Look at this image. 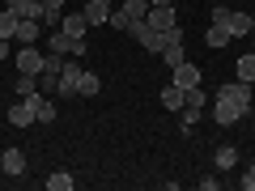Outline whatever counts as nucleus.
<instances>
[{"mask_svg": "<svg viewBox=\"0 0 255 191\" xmlns=\"http://www.w3.org/2000/svg\"><path fill=\"white\" fill-rule=\"evenodd\" d=\"M217 102H230V106L247 110V106H251V81H226L217 90Z\"/></svg>", "mask_w": 255, "mask_h": 191, "instance_id": "f257e3e1", "label": "nucleus"}, {"mask_svg": "<svg viewBox=\"0 0 255 191\" xmlns=\"http://www.w3.org/2000/svg\"><path fill=\"white\" fill-rule=\"evenodd\" d=\"M128 34L136 38V43L145 47V51H153V55H162V34H157V30L149 26V21H132V26H128Z\"/></svg>", "mask_w": 255, "mask_h": 191, "instance_id": "f03ea898", "label": "nucleus"}, {"mask_svg": "<svg viewBox=\"0 0 255 191\" xmlns=\"http://www.w3.org/2000/svg\"><path fill=\"white\" fill-rule=\"evenodd\" d=\"M47 47H51L55 55H85V38H73V34H64V30H51Z\"/></svg>", "mask_w": 255, "mask_h": 191, "instance_id": "7ed1b4c3", "label": "nucleus"}, {"mask_svg": "<svg viewBox=\"0 0 255 191\" xmlns=\"http://www.w3.org/2000/svg\"><path fill=\"white\" fill-rule=\"evenodd\" d=\"M200 64H191V60H183L179 68H170V85H179V90H196L200 85Z\"/></svg>", "mask_w": 255, "mask_h": 191, "instance_id": "20e7f679", "label": "nucleus"}, {"mask_svg": "<svg viewBox=\"0 0 255 191\" xmlns=\"http://www.w3.org/2000/svg\"><path fill=\"white\" fill-rule=\"evenodd\" d=\"M38 38H43V21H34V17H17V30H13V43L30 47V43H38Z\"/></svg>", "mask_w": 255, "mask_h": 191, "instance_id": "39448f33", "label": "nucleus"}, {"mask_svg": "<svg viewBox=\"0 0 255 191\" xmlns=\"http://www.w3.org/2000/svg\"><path fill=\"white\" fill-rule=\"evenodd\" d=\"M13 64H17V73L38 77V73H43V51H34V47H21V51L13 55Z\"/></svg>", "mask_w": 255, "mask_h": 191, "instance_id": "423d86ee", "label": "nucleus"}, {"mask_svg": "<svg viewBox=\"0 0 255 191\" xmlns=\"http://www.w3.org/2000/svg\"><path fill=\"white\" fill-rule=\"evenodd\" d=\"M145 21L157 30V34H162V30H170V26H179V17H174V4H153Z\"/></svg>", "mask_w": 255, "mask_h": 191, "instance_id": "0eeeda50", "label": "nucleus"}, {"mask_svg": "<svg viewBox=\"0 0 255 191\" xmlns=\"http://www.w3.org/2000/svg\"><path fill=\"white\" fill-rule=\"evenodd\" d=\"M226 30H230L234 38H247V34L255 30V17H251V13H243V9H230V17H226Z\"/></svg>", "mask_w": 255, "mask_h": 191, "instance_id": "6e6552de", "label": "nucleus"}, {"mask_svg": "<svg viewBox=\"0 0 255 191\" xmlns=\"http://www.w3.org/2000/svg\"><path fill=\"white\" fill-rule=\"evenodd\" d=\"M4 9H13L17 17H34V21H43V0H4Z\"/></svg>", "mask_w": 255, "mask_h": 191, "instance_id": "1a4fd4ad", "label": "nucleus"}, {"mask_svg": "<svg viewBox=\"0 0 255 191\" xmlns=\"http://www.w3.org/2000/svg\"><path fill=\"white\" fill-rule=\"evenodd\" d=\"M9 123H13V127H30V123H38V115H34V102H30V98H21L17 106L9 110Z\"/></svg>", "mask_w": 255, "mask_h": 191, "instance_id": "9d476101", "label": "nucleus"}, {"mask_svg": "<svg viewBox=\"0 0 255 191\" xmlns=\"http://www.w3.org/2000/svg\"><path fill=\"white\" fill-rule=\"evenodd\" d=\"M111 4H115V0H90V4H85V21H90V26H107V17H111Z\"/></svg>", "mask_w": 255, "mask_h": 191, "instance_id": "9b49d317", "label": "nucleus"}, {"mask_svg": "<svg viewBox=\"0 0 255 191\" xmlns=\"http://www.w3.org/2000/svg\"><path fill=\"white\" fill-rule=\"evenodd\" d=\"M0 170L4 174H26V153L21 149H4L0 153Z\"/></svg>", "mask_w": 255, "mask_h": 191, "instance_id": "f8f14e48", "label": "nucleus"}, {"mask_svg": "<svg viewBox=\"0 0 255 191\" xmlns=\"http://www.w3.org/2000/svg\"><path fill=\"white\" fill-rule=\"evenodd\" d=\"M60 30L73 38H85V30H90V21H85V13H64L60 17Z\"/></svg>", "mask_w": 255, "mask_h": 191, "instance_id": "ddd939ff", "label": "nucleus"}, {"mask_svg": "<svg viewBox=\"0 0 255 191\" xmlns=\"http://www.w3.org/2000/svg\"><path fill=\"white\" fill-rule=\"evenodd\" d=\"M204 43H209L213 51H221V47H230V43H234V34H230L226 26H217V21H213V26H209V34H204Z\"/></svg>", "mask_w": 255, "mask_h": 191, "instance_id": "4468645a", "label": "nucleus"}, {"mask_svg": "<svg viewBox=\"0 0 255 191\" xmlns=\"http://www.w3.org/2000/svg\"><path fill=\"white\" fill-rule=\"evenodd\" d=\"M247 110H238V106H230V102H217V106H213V119H217L221 127H230V123H238V119H243Z\"/></svg>", "mask_w": 255, "mask_h": 191, "instance_id": "2eb2a0df", "label": "nucleus"}, {"mask_svg": "<svg viewBox=\"0 0 255 191\" xmlns=\"http://www.w3.org/2000/svg\"><path fill=\"white\" fill-rule=\"evenodd\" d=\"M238 81H251L255 85V51H247V55H238Z\"/></svg>", "mask_w": 255, "mask_h": 191, "instance_id": "dca6fc26", "label": "nucleus"}, {"mask_svg": "<svg viewBox=\"0 0 255 191\" xmlns=\"http://www.w3.org/2000/svg\"><path fill=\"white\" fill-rule=\"evenodd\" d=\"M162 106L166 110H183V90L179 85H162Z\"/></svg>", "mask_w": 255, "mask_h": 191, "instance_id": "f3484780", "label": "nucleus"}, {"mask_svg": "<svg viewBox=\"0 0 255 191\" xmlns=\"http://www.w3.org/2000/svg\"><path fill=\"white\" fill-rule=\"evenodd\" d=\"M204 102L209 98H204L200 85H196V90H183V110H204Z\"/></svg>", "mask_w": 255, "mask_h": 191, "instance_id": "a211bd4d", "label": "nucleus"}, {"mask_svg": "<svg viewBox=\"0 0 255 191\" xmlns=\"http://www.w3.org/2000/svg\"><path fill=\"white\" fill-rule=\"evenodd\" d=\"M73 183H77V179H73L68 170H55L51 179H47V191H73Z\"/></svg>", "mask_w": 255, "mask_h": 191, "instance_id": "6ab92c4d", "label": "nucleus"}, {"mask_svg": "<svg viewBox=\"0 0 255 191\" xmlns=\"http://www.w3.org/2000/svg\"><path fill=\"white\" fill-rule=\"evenodd\" d=\"M102 90V81L94 73H81V81H77V94H81V98H94V94Z\"/></svg>", "mask_w": 255, "mask_h": 191, "instance_id": "aec40b11", "label": "nucleus"}, {"mask_svg": "<svg viewBox=\"0 0 255 191\" xmlns=\"http://www.w3.org/2000/svg\"><path fill=\"white\" fill-rule=\"evenodd\" d=\"M238 166V149L234 145H221L217 149V170H234Z\"/></svg>", "mask_w": 255, "mask_h": 191, "instance_id": "412c9836", "label": "nucleus"}, {"mask_svg": "<svg viewBox=\"0 0 255 191\" xmlns=\"http://www.w3.org/2000/svg\"><path fill=\"white\" fill-rule=\"evenodd\" d=\"M13 30H17V13L0 9V38H9V43H13Z\"/></svg>", "mask_w": 255, "mask_h": 191, "instance_id": "4be33fe9", "label": "nucleus"}, {"mask_svg": "<svg viewBox=\"0 0 255 191\" xmlns=\"http://www.w3.org/2000/svg\"><path fill=\"white\" fill-rule=\"evenodd\" d=\"M107 26H111V30H119V34H128V26H132V17H128V9H111Z\"/></svg>", "mask_w": 255, "mask_h": 191, "instance_id": "5701e85b", "label": "nucleus"}, {"mask_svg": "<svg viewBox=\"0 0 255 191\" xmlns=\"http://www.w3.org/2000/svg\"><path fill=\"white\" fill-rule=\"evenodd\" d=\"M162 60L170 64V68H179V64L187 60V51H183V43H170V47H162Z\"/></svg>", "mask_w": 255, "mask_h": 191, "instance_id": "b1692460", "label": "nucleus"}, {"mask_svg": "<svg viewBox=\"0 0 255 191\" xmlns=\"http://www.w3.org/2000/svg\"><path fill=\"white\" fill-rule=\"evenodd\" d=\"M124 9H128V17H132V21H145V17H149V9H153V4H149V0H128Z\"/></svg>", "mask_w": 255, "mask_h": 191, "instance_id": "393cba45", "label": "nucleus"}, {"mask_svg": "<svg viewBox=\"0 0 255 191\" xmlns=\"http://www.w3.org/2000/svg\"><path fill=\"white\" fill-rule=\"evenodd\" d=\"M17 94H21V98L38 94V77H30V73H17Z\"/></svg>", "mask_w": 255, "mask_h": 191, "instance_id": "a878e982", "label": "nucleus"}, {"mask_svg": "<svg viewBox=\"0 0 255 191\" xmlns=\"http://www.w3.org/2000/svg\"><path fill=\"white\" fill-rule=\"evenodd\" d=\"M55 85H60V77H55V73H38V94L55 98Z\"/></svg>", "mask_w": 255, "mask_h": 191, "instance_id": "bb28decb", "label": "nucleus"}, {"mask_svg": "<svg viewBox=\"0 0 255 191\" xmlns=\"http://www.w3.org/2000/svg\"><path fill=\"white\" fill-rule=\"evenodd\" d=\"M170 43H183V26H170V30H162V47H170Z\"/></svg>", "mask_w": 255, "mask_h": 191, "instance_id": "cd10ccee", "label": "nucleus"}, {"mask_svg": "<svg viewBox=\"0 0 255 191\" xmlns=\"http://www.w3.org/2000/svg\"><path fill=\"white\" fill-rule=\"evenodd\" d=\"M226 17H230V4H213V21H217V26H226Z\"/></svg>", "mask_w": 255, "mask_h": 191, "instance_id": "c85d7f7f", "label": "nucleus"}, {"mask_svg": "<svg viewBox=\"0 0 255 191\" xmlns=\"http://www.w3.org/2000/svg\"><path fill=\"white\" fill-rule=\"evenodd\" d=\"M243 187H247V191H255V162L247 166V174H243Z\"/></svg>", "mask_w": 255, "mask_h": 191, "instance_id": "c756f323", "label": "nucleus"}, {"mask_svg": "<svg viewBox=\"0 0 255 191\" xmlns=\"http://www.w3.org/2000/svg\"><path fill=\"white\" fill-rule=\"evenodd\" d=\"M221 187V179H213V174H209V179H200V191H217Z\"/></svg>", "mask_w": 255, "mask_h": 191, "instance_id": "7c9ffc66", "label": "nucleus"}, {"mask_svg": "<svg viewBox=\"0 0 255 191\" xmlns=\"http://www.w3.org/2000/svg\"><path fill=\"white\" fill-rule=\"evenodd\" d=\"M0 60H9V38H0Z\"/></svg>", "mask_w": 255, "mask_h": 191, "instance_id": "2f4dec72", "label": "nucleus"}, {"mask_svg": "<svg viewBox=\"0 0 255 191\" xmlns=\"http://www.w3.org/2000/svg\"><path fill=\"white\" fill-rule=\"evenodd\" d=\"M43 9H64V0H43Z\"/></svg>", "mask_w": 255, "mask_h": 191, "instance_id": "473e14b6", "label": "nucleus"}, {"mask_svg": "<svg viewBox=\"0 0 255 191\" xmlns=\"http://www.w3.org/2000/svg\"><path fill=\"white\" fill-rule=\"evenodd\" d=\"M149 4H174V0H149Z\"/></svg>", "mask_w": 255, "mask_h": 191, "instance_id": "72a5a7b5", "label": "nucleus"}, {"mask_svg": "<svg viewBox=\"0 0 255 191\" xmlns=\"http://www.w3.org/2000/svg\"><path fill=\"white\" fill-rule=\"evenodd\" d=\"M247 38H251V51H255V30H251V34H247Z\"/></svg>", "mask_w": 255, "mask_h": 191, "instance_id": "f704fd0d", "label": "nucleus"}, {"mask_svg": "<svg viewBox=\"0 0 255 191\" xmlns=\"http://www.w3.org/2000/svg\"><path fill=\"white\" fill-rule=\"evenodd\" d=\"M251 17H255V13H251Z\"/></svg>", "mask_w": 255, "mask_h": 191, "instance_id": "c9c22d12", "label": "nucleus"}]
</instances>
